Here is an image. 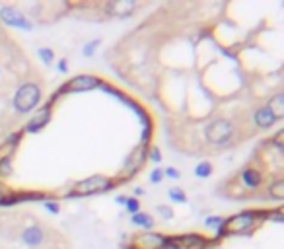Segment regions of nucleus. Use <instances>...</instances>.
Instances as JSON below:
<instances>
[{
  "mask_svg": "<svg viewBox=\"0 0 284 249\" xmlns=\"http://www.w3.org/2000/svg\"><path fill=\"white\" fill-rule=\"evenodd\" d=\"M193 174H195V177H198V179H208V177L212 175V163L208 162V160L198 162L197 165H195V170H193Z\"/></svg>",
  "mask_w": 284,
  "mask_h": 249,
  "instance_id": "obj_17",
  "label": "nucleus"
},
{
  "mask_svg": "<svg viewBox=\"0 0 284 249\" xmlns=\"http://www.w3.org/2000/svg\"><path fill=\"white\" fill-rule=\"evenodd\" d=\"M267 107L273 111L274 115L280 119L284 113V94H276L274 98H271V101H269V105Z\"/></svg>",
  "mask_w": 284,
  "mask_h": 249,
  "instance_id": "obj_18",
  "label": "nucleus"
},
{
  "mask_svg": "<svg viewBox=\"0 0 284 249\" xmlns=\"http://www.w3.org/2000/svg\"><path fill=\"white\" fill-rule=\"evenodd\" d=\"M56 70H59L61 74H66V72H68V63H66V59H61V61H59Z\"/></svg>",
  "mask_w": 284,
  "mask_h": 249,
  "instance_id": "obj_30",
  "label": "nucleus"
},
{
  "mask_svg": "<svg viewBox=\"0 0 284 249\" xmlns=\"http://www.w3.org/2000/svg\"><path fill=\"white\" fill-rule=\"evenodd\" d=\"M41 103V88L33 82H25L16 90L12 105L16 109V113H30L32 109H35Z\"/></svg>",
  "mask_w": 284,
  "mask_h": 249,
  "instance_id": "obj_2",
  "label": "nucleus"
},
{
  "mask_svg": "<svg viewBox=\"0 0 284 249\" xmlns=\"http://www.w3.org/2000/svg\"><path fill=\"white\" fill-rule=\"evenodd\" d=\"M99 45H101V39H92V41H88V43H84V47H82V54L86 57V59H90V57H94V53H96V49H98Z\"/></svg>",
  "mask_w": 284,
  "mask_h": 249,
  "instance_id": "obj_20",
  "label": "nucleus"
},
{
  "mask_svg": "<svg viewBox=\"0 0 284 249\" xmlns=\"http://www.w3.org/2000/svg\"><path fill=\"white\" fill-rule=\"evenodd\" d=\"M103 80L94 74H78L72 80H68L66 84L61 86V90L56 92V96L61 98L63 94H78V92H90V90H96L101 88Z\"/></svg>",
  "mask_w": 284,
  "mask_h": 249,
  "instance_id": "obj_4",
  "label": "nucleus"
},
{
  "mask_svg": "<svg viewBox=\"0 0 284 249\" xmlns=\"http://www.w3.org/2000/svg\"><path fill=\"white\" fill-rule=\"evenodd\" d=\"M148 179H150V183H154V185L162 183V179H164V170H160V168L152 170V174H150Z\"/></svg>",
  "mask_w": 284,
  "mask_h": 249,
  "instance_id": "obj_25",
  "label": "nucleus"
},
{
  "mask_svg": "<svg viewBox=\"0 0 284 249\" xmlns=\"http://www.w3.org/2000/svg\"><path fill=\"white\" fill-rule=\"evenodd\" d=\"M144 160H146V146L142 144V146H138L136 150L132 152L131 160L125 163V170H129V168H131V174H129V175H132V172H136V170H138V168L142 165V162H144Z\"/></svg>",
  "mask_w": 284,
  "mask_h": 249,
  "instance_id": "obj_14",
  "label": "nucleus"
},
{
  "mask_svg": "<svg viewBox=\"0 0 284 249\" xmlns=\"http://www.w3.org/2000/svg\"><path fill=\"white\" fill-rule=\"evenodd\" d=\"M167 239L179 249H207L210 245V239L201 234H183V236H172Z\"/></svg>",
  "mask_w": 284,
  "mask_h": 249,
  "instance_id": "obj_8",
  "label": "nucleus"
},
{
  "mask_svg": "<svg viewBox=\"0 0 284 249\" xmlns=\"http://www.w3.org/2000/svg\"><path fill=\"white\" fill-rule=\"evenodd\" d=\"M20 239H22L23 245H27V247H37V245H41L45 241V230L41 226H37V224L27 226L25 230H22Z\"/></svg>",
  "mask_w": 284,
  "mask_h": 249,
  "instance_id": "obj_11",
  "label": "nucleus"
},
{
  "mask_svg": "<svg viewBox=\"0 0 284 249\" xmlns=\"http://www.w3.org/2000/svg\"><path fill=\"white\" fill-rule=\"evenodd\" d=\"M45 210H49V212H53V214H59V210H61V206L56 201H45L43 203Z\"/></svg>",
  "mask_w": 284,
  "mask_h": 249,
  "instance_id": "obj_27",
  "label": "nucleus"
},
{
  "mask_svg": "<svg viewBox=\"0 0 284 249\" xmlns=\"http://www.w3.org/2000/svg\"><path fill=\"white\" fill-rule=\"evenodd\" d=\"M125 201H127V197H125V195L115 197V203H119V205H125Z\"/></svg>",
  "mask_w": 284,
  "mask_h": 249,
  "instance_id": "obj_32",
  "label": "nucleus"
},
{
  "mask_svg": "<svg viewBox=\"0 0 284 249\" xmlns=\"http://www.w3.org/2000/svg\"><path fill=\"white\" fill-rule=\"evenodd\" d=\"M276 121H278V117H276L267 105L261 109H257V111L253 113V123H255V127H259V129H269V127H273Z\"/></svg>",
  "mask_w": 284,
  "mask_h": 249,
  "instance_id": "obj_13",
  "label": "nucleus"
},
{
  "mask_svg": "<svg viewBox=\"0 0 284 249\" xmlns=\"http://www.w3.org/2000/svg\"><path fill=\"white\" fill-rule=\"evenodd\" d=\"M115 183V179H111V177H105V175L101 174H96V175H90L86 179H82V181H78L74 187H72V191H68L66 195L68 197H90V195H98V193H105V191H109L111 187Z\"/></svg>",
  "mask_w": 284,
  "mask_h": 249,
  "instance_id": "obj_3",
  "label": "nucleus"
},
{
  "mask_svg": "<svg viewBox=\"0 0 284 249\" xmlns=\"http://www.w3.org/2000/svg\"><path fill=\"white\" fill-rule=\"evenodd\" d=\"M150 160H152L154 163H160L162 162V154H160V150L154 146L152 150H150Z\"/></svg>",
  "mask_w": 284,
  "mask_h": 249,
  "instance_id": "obj_29",
  "label": "nucleus"
},
{
  "mask_svg": "<svg viewBox=\"0 0 284 249\" xmlns=\"http://www.w3.org/2000/svg\"><path fill=\"white\" fill-rule=\"evenodd\" d=\"M261 216H269L271 218V212L269 210H245V212H240L236 216L226 218L224 220V226L222 230L216 232V239H222L224 236H236V234H245L249 232Z\"/></svg>",
  "mask_w": 284,
  "mask_h": 249,
  "instance_id": "obj_1",
  "label": "nucleus"
},
{
  "mask_svg": "<svg viewBox=\"0 0 284 249\" xmlns=\"http://www.w3.org/2000/svg\"><path fill=\"white\" fill-rule=\"evenodd\" d=\"M136 2H131V0H121V2H107L105 6V12L109 16H115V18H127L131 16L132 12L136 10Z\"/></svg>",
  "mask_w": 284,
  "mask_h": 249,
  "instance_id": "obj_12",
  "label": "nucleus"
},
{
  "mask_svg": "<svg viewBox=\"0 0 284 249\" xmlns=\"http://www.w3.org/2000/svg\"><path fill=\"white\" fill-rule=\"evenodd\" d=\"M8 193H10V191H8V189H6V187H4V185L0 183V201H2V199H4V197L8 195Z\"/></svg>",
  "mask_w": 284,
  "mask_h": 249,
  "instance_id": "obj_31",
  "label": "nucleus"
},
{
  "mask_svg": "<svg viewBox=\"0 0 284 249\" xmlns=\"http://www.w3.org/2000/svg\"><path fill=\"white\" fill-rule=\"evenodd\" d=\"M125 208H127V212H131L132 214H136V212H140V203H138V199H134V197H127V201H125Z\"/></svg>",
  "mask_w": 284,
  "mask_h": 249,
  "instance_id": "obj_24",
  "label": "nucleus"
},
{
  "mask_svg": "<svg viewBox=\"0 0 284 249\" xmlns=\"http://www.w3.org/2000/svg\"><path fill=\"white\" fill-rule=\"evenodd\" d=\"M234 132H236V127L232 125V121L216 119L207 127V141L210 142V144L222 146V144H228V142L232 141Z\"/></svg>",
  "mask_w": 284,
  "mask_h": 249,
  "instance_id": "obj_5",
  "label": "nucleus"
},
{
  "mask_svg": "<svg viewBox=\"0 0 284 249\" xmlns=\"http://www.w3.org/2000/svg\"><path fill=\"white\" fill-rule=\"evenodd\" d=\"M240 179L241 185L249 191H257L259 187L263 185V172L255 165H247L240 172Z\"/></svg>",
  "mask_w": 284,
  "mask_h": 249,
  "instance_id": "obj_10",
  "label": "nucleus"
},
{
  "mask_svg": "<svg viewBox=\"0 0 284 249\" xmlns=\"http://www.w3.org/2000/svg\"><path fill=\"white\" fill-rule=\"evenodd\" d=\"M37 57L41 59V63L43 65H53V61H55V51L53 49H49V47H41V49H37Z\"/></svg>",
  "mask_w": 284,
  "mask_h": 249,
  "instance_id": "obj_19",
  "label": "nucleus"
},
{
  "mask_svg": "<svg viewBox=\"0 0 284 249\" xmlns=\"http://www.w3.org/2000/svg\"><path fill=\"white\" fill-rule=\"evenodd\" d=\"M131 224L132 226H138V228H144V230H152L154 228V218L148 214V212H136V214H132L131 216Z\"/></svg>",
  "mask_w": 284,
  "mask_h": 249,
  "instance_id": "obj_15",
  "label": "nucleus"
},
{
  "mask_svg": "<svg viewBox=\"0 0 284 249\" xmlns=\"http://www.w3.org/2000/svg\"><path fill=\"white\" fill-rule=\"evenodd\" d=\"M140 195H144V189L136 187V189H134V199H136V197H140Z\"/></svg>",
  "mask_w": 284,
  "mask_h": 249,
  "instance_id": "obj_33",
  "label": "nucleus"
},
{
  "mask_svg": "<svg viewBox=\"0 0 284 249\" xmlns=\"http://www.w3.org/2000/svg\"><path fill=\"white\" fill-rule=\"evenodd\" d=\"M167 197L174 201V203H187V195L181 191V189H177V187H172V189H167Z\"/></svg>",
  "mask_w": 284,
  "mask_h": 249,
  "instance_id": "obj_22",
  "label": "nucleus"
},
{
  "mask_svg": "<svg viewBox=\"0 0 284 249\" xmlns=\"http://www.w3.org/2000/svg\"><path fill=\"white\" fill-rule=\"evenodd\" d=\"M158 212L162 214V218H164V220H174V210H172L169 206L160 205V206H158Z\"/></svg>",
  "mask_w": 284,
  "mask_h": 249,
  "instance_id": "obj_26",
  "label": "nucleus"
},
{
  "mask_svg": "<svg viewBox=\"0 0 284 249\" xmlns=\"http://www.w3.org/2000/svg\"><path fill=\"white\" fill-rule=\"evenodd\" d=\"M167 243V236L162 234H140L132 241L134 249H162Z\"/></svg>",
  "mask_w": 284,
  "mask_h": 249,
  "instance_id": "obj_9",
  "label": "nucleus"
},
{
  "mask_svg": "<svg viewBox=\"0 0 284 249\" xmlns=\"http://www.w3.org/2000/svg\"><path fill=\"white\" fill-rule=\"evenodd\" d=\"M164 177H169V179H179L181 174H179V170H175V168H165Z\"/></svg>",
  "mask_w": 284,
  "mask_h": 249,
  "instance_id": "obj_28",
  "label": "nucleus"
},
{
  "mask_svg": "<svg viewBox=\"0 0 284 249\" xmlns=\"http://www.w3.org/2000/svg\"><path fill=\"white\" fill-rule=\"evenodd\" d=\"M123 249H134V247H132V245H125Z\"/></svg>",
  "mask_w": 284,
  "mask_h": 249,
  "instance_id": "obj_35",
  "label": "nucleus"
},
{
  "mask_svg": "<svg viewBox=\"0 0 284 249\" xmlns=\"http://www.w3.org/2000/svg\"><path fill=\"white\" fill-rule=\"evenodd\" d=\"M224 220H226V218H222V216H208L207 220H205V226H207L208 230L218 232V230H222V226H224Z\"/></svg>",
  "mask_w": 284,
  "mask_h": 249,
  "instance_id": "obj_21",
  "label": "nucleus"
},
{
  "mask_svg": "<svg viewBox=\"0 0 284 249\" xmlns=\"http://www.w3.org/2000/svg\"><path fill=\"white\" fill-rule=\"evenodd\" d=\"M267 193H269V197H271V199L282 201V199H284V181H282V177H278V179L271 181V183H269V187H267Z\"/></svg>",
  "mask_w": 284,
  "mask_h": 249,
  "instance_id": "obj_16",
  "label": "nucleus"
},
{
  "mask_svg": "<svg viewBox=\"0 0 284 249\" xmlns=\"http://www.w3.org/2000/svg\"><path fill=\"white\" fill-rule=\"evenodd\" d=\"M0 20L6 23V25H10V27H16V30H23V32H32L33 30V23L18 8H14V6L0 8Z\"/></svg>",
  "mask_w": 284,
  "mask_h": 249,
  "instance_id": "obj_6",
  "label": "nucleus"
},
{
  "mask_svg": "<svg viewBox=\"0 0 284 249\" xmlns=\"http://www.w3.org/2000/svg\"><path fill=\"white\" fill-rule=\"evenodd\" d=\"M14 168H12V158H0V177H8L12 175Z\"/></svg>",
  "mask_w": 284,
  "mask_h": 249,
  "instance_id": "obj_23",
  "label": "nucleus"
},
{
  "mask_svg": "<svg viewBox=\"0 0 284 249\" xmlns=\"http://www.w3.org/2000/svg\"><path fill=\"white\" fill-rule=\"evenodd\" d=\"M162 249H179V247H177V245H174V243H169V239H167V243H165Z\"/></svg>",
  "mask_w": 284,
  "mask_h": 249,
  "instance_id": "obj_34",
  "label": "nucleus"
},
{
  "mask_svg": "<svg viewBox=\"0 0 284 249\" xmlns=\"http://www.w3.org/2000/svg\"><path fill=\"white\" fill-rule=\"evenodd\" d=\"M53 105H55V101L49 99L43 107L39 109L32 119H30V123L25 125V132H39V130H43L49 125L51 117H53Z\"/></svg>",
  "mask_w": 284,
  "mask_h": 249,
  "instance_id": "obj_7",
  "label": "nucleus"
}]
</instances>
